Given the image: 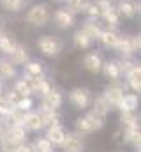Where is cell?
<instances>
[{
    "mask_svg": "<svg viewBox=\"0 0 141 152\" xmlns=\"http://www.w3.org/2000/svg\"><path fill=\"white\" fill-rule=\"evenodd\" d=\"M37 46H39V50H41L44 55H48V57L57 55V53H58V50H60V42H58L57 39L49 37V36L41 37V39H39V42H37Z\"/></svg>",
    "mask_w": 141,
    "mask_h": 152,
    "instance_id": "cell-4",
    "label": "cell"
},
{
    "mask_svg": "<svg viewBox=\"0 0 141 152\" xmlns=\"http://www.w3.org/2000/svg\"><path fill=\"white\" fill-rule=\"evenodd\" d=\"M101 71H102L104 76H106V78H109V80H118L120 75H122L120 66H118V64H115V62H106V64H102Z\"/></svg>",
    "mask_w": 141,
    "mask_h": 152,
    "instance_id": "cell-17",
    "label": "cell"
},
{
    "mask_svg": "<svg viewBox=\"0 0 141 152\" xmlns=\"http://www.w3.org/2000/svg\"><path fill=\"white\" fill-rule=\"evenodd\" d=\"M12 106H14V104L7 99V96H0V115H2V117H7V115L11 113Z\"/></svg>",
    "mask_w": 141,
    "mask_h": 152,
    "instance_id": "cell-29",
    "label": "cell"
},
{
    "mask_svg": "<svg viewBox=\"0 0 141 152\" xmlns=\"http://www.w3.org/2000/svg\"><path fill=\"white\" fill-rule=\"evenodd\" d=\"M106 97V101L109 103V104H113V106H116L118 103H120V99H122V96H124V88L120 87V85H109L108 88H106V92L102 94Z\"/></svg>",
    "mask_w": 141,
    "mask_h": 152,
    "instance_id": "cell-10",
    "label": "cell"
},
{
    "mask_svg": "<svg viewBox=\"0 0 141 152\" xmlns=\"http://www.w3.org/2000/svg\"><path fill=\"white\" fill-rule=\"evenodd\" d=\"M11 55V62L12 64H27L28 62V53H27V50L23 48V46H14V50L9 53Z\"/></svg>",
    "mask_w": 141,
    "mask_h": 152,
    "instance_id": "cell-15",
    "label": "cell"
},
{
    "mask_svg": "<svg viewBox=\"0 0 141 152\" xmlns=\"http://www.w3.org/2000/svg\"><path fill=\"white\" fill-rule=\"evenodd\" d=\"M16 75L14 64L11 60H0V76L2 78H12Z\"/></svg>",
    "mask_w": 141,
    "mask_h": 152,
    "instance_id": "cell-25",
    "label": "cell"
},
{
    "mask_svg": "<svg viewBox=\"0 0 141 152\" xmlns=\"http://www.w3.org/2000/svg\"><path fill=\"white\" fill-rule=\"evenodd\" d=\"M62 104V94L58 90H49L48 94L42 96V103H41V112L44 110H57Z\"/></svg>",
    "mask_w": 141,
    "mask_h": 152,
    "instance_id": "cell-3",
    "label": "cell"
},
{
    "mask_svg": "<svg viewBox=\"0 0 141 152\" xmlns=\"http://www.w3.org/2000/svg\"><path fill=\"white\" fill-rule=\"evenodd\" d=\"M104 18H106V21H108V25H111V27H116V25H118V14H116L113 9H108V11H106Z\"/></svg>",
    "mask_w": 141,
    "mask_h": 152,
    "instance_id": "cell-34",
    "label": "cell"
},
{
    "mask_svg": "<svg viewBox=\"0 0 141 152\" xmlns=\"http://www.w3.org/2000/svg\"><path fill=\"white\" fill-rule=\"evenodd\" d=\"M14 92H16L20 97H28V96L32 94V90H30V85H28V81H27L25 78L16 81V85H14Z\"/></svg>",
    "mask_w": 141,
    "mask_h": 152,
    "instance_id": "cell-22",
    "label": "cell"
},
{
    "mask_svg": "<svg viewBox=\"0 0 141 152\" xmlns=\"http://www.w3.org/2000/svg\"><path fill=\"white\" fill-rule=\"evenodd\" d=\"M27 143V142H25ZM23 147V143H18V142H11L7 138H2L0 140V151L2 152H20Z\"/></svg>",
    "mask_w": 141,
    "mask_h": 152,
    "instance_id": "cell-21",
    "label": "cell"
},
{
    "mask_svg": "<svg viewBox=\"0 0 141 152\" xmlns=\"http://www.w3.org/2000/svg\"><path fill=\"white\" fill-rule=\"evenodd\" d=\"M27 20H28V23H32V25L42 27V25H46L48 20H49V9H48L46 5H34V7L28 11Z\"/></svg>",
    "mask_w": 141,
    "mask_h": 152,
    "instance_id": "cell-1",
    "label": "cell"
},
{
    "mask_svg": "<svg viewBox=\"0 0 141 152\" xmlns=\"http://www.w3.org/2000/svg\"><path fill=\"white\" fill-rule=\"evenodd\" d=\"M4 7H7L9 11H18L21 7V0H0Z\"/></svg>",
    "mask_w": 141,
    "mask_h": 152,
    "instance_id": "cell-35",
    "label": "cell"
},
{
    "mask_svg": "<svg viewBox=\"0 0 141 152\" xmlns=\"http://www.w3.org/2000/svg\"><path fill=\"white\" fill-rule=\"evenodd\" d=\"M14 42L11 41V37H7V36H0V51H4V53H11L12 50H14Z\"/></svg>",
    "mask_w": 141,
    "mask_h": 152,
    "instance_id": "cell-30",
    "label": "cell"
},
{
    "mask_svg": "<svg viewBox=\"0 0 141 152\" xmlns=\"http://www.w3.org/2000/svg\"><path fill=\"white\" fill-rule=\"evenodd\" d=\"M20 152H39V151L34 147V143H30V145H28V143H23V147H21Z\"/></svg>",
    "mask_w": 141,
    "mask_h": 152,
    "instance_id": "cell-38",
    "label": "cell"
},
{
    "mask_svg": "<svg viewBox=\"0 0 141 152\" xmlns=\"http://www.w3.org/2000/svg\"><path fill=\"white\" fill-rule=\"evenodd\" d=\"M41 115H42L44 127H51V126L60 124V115L57 113V110H44V112H41Z\"/></svg>",
    "mask_w": 141,
    "mask_h": 152,
    "instance_id": "cell-18",
    "label": "cell"
},
{
    "mask_svg": "<svg viewBox=\"0 0 141 152\" xmlns=\"http://www.w3.org/2000/svg\"><path fill=\"white\" fill-rule=\"evenodd\" d=\"M14 106H16L18 110H21V112H28V110L32 108V99H30V97H20V99L14 103Z\"/></svg>",
    "mask_w": 141,
    "mask_h": 152,
    "instance_id": "cell-32",
    "label": "cell"
},
{
    "mask_svg": "<svg viewBox=\"0 0 141 152\" xmlns=\"http://www.w3.org/2000/svg\"><path fill=\"white\" fill-rule=\"evenodd\" d=\"M138 104H140V101H138V96L136 94H124L122 99H120V103L116 106L122 112H136Z\"/></svg>",
    "mask_w": 141,
    "mask_h": 152,
    "instance_id": "cell-11",
    "label": "cell"
},
{
    "mask_svg": "<svg viewBox=\"0 0 141 152\" xmlns=\"http://www.w3.org/2000/svg\"><path fill=\"white\" fill-rule=\"evenodd\" d=\"M23 127L28 129V131H41L44 127L41 112H28V113H25V117H23Z\"/></svg>",
    "mask_w": 141,
    "mask_h": 152,
    "instance_id": "cell-6",
    "label": "cell"
},
{
    "mask_svg": "<svg viewBox=\"0 0 141 152\" xmlns=\"http://www.w3.org/2000/svg\"><path fill=\"white\" fill-rule=\"evenodd\" d=\"M90 42H92V39L88 37L83 30H79V32H76V34H74V44H76L78 48L85 50V48H88V46H90Z\"/></svg>",
    "mask_w": 141,
    "mask_h": 152,
    "instance_id": "cell-26",
    "label": "cell"
},
{
    "mask_svg": "<svg viewBox=\"0 0 141 152\" xmlns=\"http://www.w3.org/2000/svg\"><path fill=\"white\" fill-rule=\"evenodd\" d=\"M67 4H69V9L72 12H79V11H83L86 7L85 0H67Z\"/></svg>",
    "mask_w": 141,
    "mask_h": 152,
    "instance_id": "cell-33",
    "label": "cell"
},
{
    "mask_svg": "<svg viewBox=\"0 0 141 152\" xmlns=\"http://www.w3.org/2000/svg\"><path fill=\"white\" fill-rule=\"evenodd\" d=\"M65 134H67L65 127L58 124V126H51V127H48V134H46V138L49 140L51 145H60V143L64 142Z\"/></svg>",
    "mask_w": 141,
    "mask_h": 152,
    "instance_id": "cell-9",
    "label": "cell"
},
{
    "mask_svg": "<svg viewBox=\"0 0 141 152\" xmlns=\"http://www.w3.org/2000/svg\"><path fill=\"white\" fill-rule=\"evenodd\" d=\"M60 145H62V151L64 152H81L83 151V140L79 138V134H74V133H67Z\"/></svg>",
    "mask_w": 141,
    "mask_h": 152,
    "instance_id": "cell-5",
    "label": "cell"
},
{
    "mask_svg": "<svg viewBox=\"0 0 141 152\" xmlns=\"http://www.w3.org/2000/svg\"><path fill=\"white\" fill-rule=\"evenodd\" d=\"M34 147L39 152H51V149H53V145L49 143V140H48V138H39V140H35Z\"/></svg>",
    "mask_w": 141,
    "mask_h": 152,
    "instance_id": "cell-31",
    "label": "cell"
},
{
    "mask_svg": "<svg viewBox=\"0 0 141 152\" xmlns=\"http://www.w3.org/2000/svg\"><path fill=\"white\" fill-rule=\"evenodd\" d=\"M69 101L76 106V108H86L88 106V103H90V90L88 88H81V87H78V88H72L69 94Z\"/></svg>",
    "mask_w": 141,
    "mask_h": 152,
    "instance_id": "cell-2",
    "label": "cell"
},
{
    "mask_svg": "<svg viewBox=\"0 0 141 152\" xmlns=\"http://www.w3.org/2000/svg\"><path fill=\"white\" fill-rule=\"evenodd\" d=\"M11 142H18V143H25L27 142V131L23 126H9L5 131V136Z\"/></svg>",
    "mask_w": 141,
    "mask_h": 152,
    "instance_id": "cell-8",
    "label": "cell"
},
{
    "mask_svg": "<svg viewBox=\"0 0 141 152\" xmlns=\"http://www.w3.org/2000/svg\"><path fill=\"white\" fill-rule=\"evenodd\" d=\"M55 21H57V25L60 28H67V27L72 25V14H70L67 9H60L55 14Z\"/></svg>",
    "mask_w": 141,
    "mask_h": 152,
    "instance_id": "cell-16",
    "label": "cell"
},
{
    "mask_svg": "<svg viewBox=\"0 0 141 152\" xmlns=\"http://www.w3.org/2000/svg\"><path fill=\"white\" fill-rule=\"evenodd\" d=\"M106 2H109V0H106Z\"/></svg>",
    "mask_w": 141,
    "mask_h": 152,
    "instance_id": "cell-39",
    "label": "cell"
},
{
    "mask_svg": "<svg viewBox=\"0 0 141 152\" xmlns=\"http://www.w3.org/2000/svg\"><path fill=\"white\" fill-rule=\"evenodd\" d=\"M113 140H115L116 143H122V142H124V129L115 131V133H113Z\"/></svg>",
    "mask_w": 141,
    "mask_h": 152,
    "instance_id": "cell-36",
    "label": "cell"
},
{
    "mask_svg": "<svg viewBox=\"0 0 141 152\" xmlns=\"http://www.w3.org/2000/svg\"><path fill=\"white\" fill-rule=\"evenodd\" d=\"M138 7H140V5H138L134 0H120V4H118L120 12H122L124 16H127V18L134 16V14H136V11H138Z\"/></svg>",
    "mask_w": 141,
    "mask_h": 152,
    "instance_id": "cell-19",
    "label": "cell"
},
{
    "mask_svg": "<svg viewBox=\"0 0 141 152\" xmlns=\"http://www.w3.org/2000/svg\"><path fill=\"white\" fill-rule=\"evenodd\" d=\"M83 32L88 36L90 39L94 37H99L101 36V28L95 25V23H92V21H88V23H85V28H83Z\"/></svg>",
    "mask_w": 141,
    "mask_h": 152,
    "instance_id": "cell-28",
    "label": "cell"
},
{
    "mask_svg": "<svg viewBox=\"0 0 141 152\" xmlns=\"http://www.w3.org/2000/svg\"><path fill=\"white\" fill-rule=\"evenodd\" d=\"M120 122L124 127H134V126H140L138 124V117L134 112H122L120 115Z\"/></svg>",
    "mask_w": 141,
    "mask_h": 152,
    "instance_id": "cell-24",
    "label": "cell"
},
{
    "mask_svg": "<svg viewBox=\"0 0 141 152\" xmlns=\"http://www.w3.org/2000/svg\"><path fill=\"white\" fill-rule=\"evenodd\" d=\"M99 39H101V42H102L104 46H108V48H116V44H118V41H120V37H118L115 32H111V30L101 32Z\"/></svg>",
    "mask_w": 141,
    "mask_h": 152,
    "instance_id": "cell-20",
    "label": "cell"
},
{
    "mask_svg": "<svg viewBox=\"0 0 141 152\" xmlns=\"http://www.w3.org/2000/svg\"><path fill=\"white\" fill-rule=\"evenodd\" d=\"M124 142H125V143H132V145H134V149H138V151H140V145H141L140 126L125 127V131H124Z\"/></svg>",
    "mask_w": 141,
    "mask_h": 152,
    "instance_id": "cell-12",
    "label": "cell"
},
{
    "mask_svg": "<svg viewBox=\"0 0 141 152\" xmlns=\"http://www.w3.org/2000/svg\"><path fill=\"white\" fill-rule=\"evenodd\" d=\"M141 67L140 66H132L129 71H127V81L129 85L132 87L134 92H140L141 90Z\"/></svg>",
    "mask_w": 141,
    "mask_h": 152,
    "instance_id": "cell-14",
    "label": "cell"
},
{
    "mask_svg": "<svg viewBox=\"0 0 141 152\" xmlns=\"http://www.w3.org/2000/svg\"><path fill=\"white\" fill-rule=\"evenodd\" d=\"M97 129H99V126L95 124V120L90 115L79 117L76 120V131H78V134H90V133H94Z\"/></svg>",
    "mask_w": 141,
    "mask_h": 152,
    "instance_id": "cell-7",
    "label": "cell"
},
{
    "mask_svg": "<svg viewBox=\"0 0 141 152\" xmlns=\"http://www.w3.org/2000/svg\"><path fill=\"white\" fill-rule=\"evenodd\" d=\"M88 12H90L92 16H97V14H101V11H99V5H97V2H95V4H90V5H88Z\"/></svg>",
    "mask_w": 141,
    "mask_h": 152,
    "instance_id": "cell-37",
    "label": "cell"
},
{
    "mask_svg": "<svg viewBox=\"0 0 141 152\" xmlns=\"http://www.w3.org/2000/svg\"><path fill=\"white\" fill-rule=\"evenodd\" d=\"M109 106H111V104L106 101L104 96H99V97H95V101H94V110H92V112H97V113H101V115H108Z\"/></svg>",
    "mask_w": 141,
    "mask_h": 152,
    "instance_id": "cell-23",
    "label": "cell"
},
{
    "mask_svg": "<svg viewBox=\"0 0 141 152\" xmlns=\"http://www.w3.org/2000/svg\"><path fill=\"white\" fill-rule=\"evenodd\" d=\"M83 66L90 71V73H99L101 67H102V60L97 53H88L85 58H83Z\"/></svg>",
    "mask_w": 141,
    "mask_h": 152,
    "instance_id": "cell-13",
    "label": "cell"
},
{
    "mask_svg": "<svg viewBox=\"0 0 141 152\" xmlns=\"http://www.w3.org/2000/svg\"><path fill=\"white\" fill-rule=\"evenodd\" d=\"M25 73H27V76L37 78L42 75V66L39 62H28V64H25Z\"/></svg>",
    "mask_w": 141,
    "mask_h": 152,
    "instance_id": "cell-27",
    "label": "cell"
}]
</instances>
